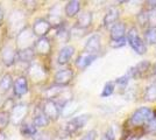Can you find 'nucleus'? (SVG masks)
<instances>
[{"label":"nucleus","instance_id":"1","mask_svg":"<svg viewBox=\"0 0 156 140\" xmlns=\"http://www.w3.org/2000/svg\"><path fill=\"white\" fill-rule=\"evenodd\" d=\"M127 42L129 43L132 49L139 55H143L147 52V46L144 41L141 39V36L139 35V32L135 27H132L127 32Z\"/></svg>","mask_w":156,"mask_h":140},{"label":"nucleus","instance_id":"2","mask_svg":"<svg viewBox=\"0 0 156 140\" xmlns=\"http://www.w3.org/2000/svg\"><path fill=\"white\" fill-rule=\"evenodd\" d=\"M89 119H90V114H80V116L71 118L66 123L64 130H63V133L65 134V137H70L76 132H78L79 130H82L85 126V124L89 121Z\"/></svg>","mask_w":156,"mask_h":140},{"label":"nucleus","instance_id":"3","mask_svg":"<svg viewBox=\"0 0 156 140\" xmlns=\"http://www.w3.org/2000/svg\"><path fill=\"white\" fill-rule=\"evenodd\" d=\"M153 112L149 107L142 106L134 111L129 119V123L133 126H141L144 124H148L150 120H153Z\"/></svg>","mask_w":156,"mask_h":140},{"label":"nucleus","instance_id":"4","mask_svg":"<svg viewBox=\"0 0 156 140\" xmlns=\"http://www.w3.org/2000/svg\"><path fill=\"white\" fill-rule=\"evenodd\" d=\"M32 29H33V34L36 35V36H39L40 39L41 38H46V35L51 29V23L48 20H46V19L39 18V19H36V20L34 21Z\"/></svg>","mask_w":156,"mask_h":140},{"label":"nucleus","instance_id":"5","mask_svg":"<svg viewBox=\"0 0 156 140\" xmlns=\"http://www.w3.org/2000/svg\"><path fill=\"white\" fill-rule=\"evenodd\" d=\"M42 112L46 114L47 118L49 120H56L61 114V107L58 106V104L55 100L48 99L43 104Z\"/></svg>","mask_w":156,"mask_h":140},{"label":"nucleus","instance_id":"6","mask_svg":"<svg viewBox=\"0 0 156 140\" xmlns=\"http://www.w3.org/2000/svg\"><path fill=\"white\" fill-rule=\"evenodd\" d=\"M28 112V106L23 103L16 104L15 106L12 109V113H11V120L13 121L14 125H21L22 120L25 119Z\"/></svg>","mask_w":156,"mask_h":140},{"label":"nucleus","instance_id":"7","mask_svg":"<svg viewBox=\"0 0 156 140\" xmlns=\"http://www.w3.org/2000/svg\"><path fill=\"white\" fill-rule=\"evenodd\" d=\"M150 68V62L149 61H141L139 62L135 67L130 68L128 70V74L130 75L132 78H142L144 77L148 70Z\"/></svg>","mask_w":156,"mask_h":140},{"label":"nucleus","instance_id":"8","mask_svg":"<svg viewBox=\"0 0 156 140\" xmlns=\"http://www.w3.org/2000/svg\"><path fill=\"white\" fill-rule=\"evenodd\" d=\"M72 78H73V71H72L71 69H62V70H58L57 73L55 74V76H54L55 83L57 85H61V87L68 85L71 82Z\"/></svg>","mask_w":156,"mask_h":140},{"label":"nucleus","instance_id":"9","mask_svg":"<svg viewBox=\"0 0 156 140\" xmlns=\"http://www.w3.org/2000/svg\"><path fill=\"white\" fill-rule=\"evenodd\" d=\"M18 59V53L14 50L13 47L5 46L1 50V60L6 67H11L15 63V60Z\"/></svg>","mask_w":156,"mask_h":140},{"label":"nucleus","instance_id":"10","mask_svg":"<svg viewBox=\"0 0 156 140\" xmlns=\"http://www.w3.org/2000/svg\"><path fill=\"white\" fill-rule=\"evenodd\" d=\"M13 92L16 97H22L23 95L28 92V82H27L26 77L20 76L16 80H14Z\"/></svg>","mask_w":156,"mask_h":140},{"label":"nucleus","instance_id":"11","mask_svg":"<svg viewBox=\"0 0 156 140\" xmlns=\"http://www.w3.org/2000/svg\"><path fill=\"white\" fill-rule=\"evenodd\" d=\"M99 49H100V36L98 34H93L85 43V53L97 55Z\"/></svg>","mask_w":156,"mask_h":140},{"label":"nucleus","instance_id":"12","mask_svg":"<svg viewBox=\"0 0 156 140\" xmlns=\"http://www.w3.org/2000/svg\"><path fill=\"white\" fill-rule=\"evenodd\" d=\"M75 54V48L72 46H65L63 47L58 53V56H57V63L59 66H64L69 61L71 60V57Z\"/></svg>","mask_w":156,"mask_h":140},{"label":"nucleus","instance_id":"13","mask_svg":"<svg viewBox=\"0 0 156 140\" xmlns=\"http://www.w3.org/2000/svg\"><path fill=\"white\" fill-rule=\"evenodd\" d=\"M97 59V55L94 54H89V53H83L82 55H79L76 60V66L80 69H85L87 68L90 64L93 63V61H96Z\"/></svg>","mask_w":156,"mask_h":140},{"label":"nucleus","instance_id":"14","mask_svg":"<svg viewBox=\"0 0 156 140\" xmlns=\"http://www.w3.org/2000/svg\"><path fill=\"white\" fill-rule=\"evenodd\" d=\"M125 34H126V26L124 22H117L111 27L110 36L111 40H119V39H124Z\"/></svg>","mask_w":156,"mask_h":140},{"label":"nucleus","instance_id":"15","mask_svg":"<svg viewBox=\"0 0 156 140\" xmlns=\"http://www.w3.org/2000/svg\"><path fill=\"white\" fill-rule=\"evenodd\" d=\"M50 41L46 39V38H41L35 42L34 45V50L36 53L41 54V55H47L50 53Z\"/></svg>","mask_w":156,"mask_h":140},{"label":"nucleus","instance_id":"16","mask_svg":"<svg viewBox=\"0 0 156 140\" xmlns=\"http://www.w3.org/2000/svg\"><path fill=\"white\" fill-rule=\"evenodd\" d=\"M13 84V78L9 74H5L4 76H1L0 77V95H5L8 92L12 89Z\"/></svg>","mask_w":156,"mask_h":140},{"label":"nucleus","instance_id":"17","mask_svg":"<svg viewBox=\"0 0 156 140\" xmlns=\"http://www.w3.org/2000/svg\"><path fill=\"white\" fill-rule=\"evenodd\" d=\"M119 18V9L117 7H111L110 9L106 12L104 16V25L106 27L113 26L114 23H117V20Z\"/></svg>","mask_w":156,"mask_h":140},{"label":"nucleus","instance_id":"18","mask_svg":"<svg viewBox=\"0 0 156 140\" xmlns=\"http://www.w3.org/2000/svg\"><path fill=\"white\" fill-rule=\"evenodd\" d=\"M20 133L26 138H33L37 133V127L33 123H22L20 125Z\"/></svg>","mask_w":156,"mask_h":140},{"label":"nucleus","instance_id":"19","mask_svg":"<svg viewBox=\"0 0 156 140\" xmlns=\"http://www.w3.org/2000/svg\"><path fill=\"white\" fill-rule=\"evenodd\" d=\"M64 11H65L66 16H69V18L75 16V15L79 13V11H80V2L77 1V0H71V1L66 2Z\"/></svg>","mask_w":156,"mask_h":140},{"label":"nucleus","instance_id":"20","mask_svg":"<svg viewBox=\"0 0 156 140\" xmlns=\"http://www.w3.org/2000/svg\"><path fill=\"white\" fill-rule=\"evenodd\" d=\"M49 121H50V120L47 118V116L42 112V110H40V111H37V112L35 113V116H34L33 124L36 127H41V128H42V127L48 126Z\"/></svg>","mask_w":156,"mask_h":140},{"label":"nucleus","instance_id":"21","mask_svg":"<svg viewBox=\"0 0 156 140\" xmlns=\"http://www.w3.org/2000/svg\"><path fill=\"white\" fill-rule=\"evenodd\" d=\"M92 22V14L90 12H83L79 15L77 20V27L78 28H87Z\"/></svg>","mask_w":156,"mask_h":140},{"label":"nucleus","instance_id":"22","mask_svg":"<svg viewBox=\"0 0 156 140\" xmlns=\"http://www.w3.org/2000/svg\"><path fill=\"white\" fill-rule=\"evenodd\" d=\"M34 55H35V50L30 48H26V49H22L18 53V60L21 62H30L34 59Z\"/></svg>","mask_w":156,"mask_h":140},{"label":"nucleus","instance_id":"23","mask_svg":"<svg viewBox=\"0 0 156 140\" xmlns=\"http://www.w3.org/2000/svg\"><path fill=\"white\" fill-rule=\"evenodd\" d=\"M29 75H30L32 78L37 81L44 77V71H43V69L40 67L39 64H33L30 69H29Z\"/></svg>","mask_w":156,"mask_h":140},{"label":"nucleus","instance_id":"24","mask_svg":"<svg viewBox=\"0 0 156 140\" xmlns=\"http://www.w3.org/2000/svg\"><path fill=\"white\" fill-rule=\"evenodd\" d=\"M143 98L147 102H155L156 100V84H150L146 88Z\"/></svg>","mask_w":156,"mask_h":140},{"label":"nucleus","instance_id":"25","mask_svg":"<svg viewBox=\"0 0 156 140\" xmlns=\"http://www.w3.org/2000/svg\"><path fill=\"white\" fill-rule=\"evenodd\" d=\"M114 89H115V82L110 81V82H107V83L104 85L103 91H101V93H100V96H101L103 98H105V97H110L111 95L114 92Z\"/></svg>","mask_w":156,"mask_h":140},{"label":"nucleus","instance_id":"26","mask_svg":"<svg viewBox=\"0 0 156 140\" xmlns=\"http://www.w3.org/2000/svg\"><path fill=\"white\" fill-rule=\"evenodd\" d=\"M59 18H61V8H58V6H54L49 12V22L57 23Z\"/></svg>","mask_w":156,"mask_h":140},{"label":"nucleus","instance_id":"27","mask_svg":"<svg viewBox=\"0 0 156 140\" xmlns=\"http://www.w3.org/2000/svg\"><path fill=\"white\" fill-rule=\"evenodd\" d=\"M144 39L150 45L156 43V28L149 27L148 29H146V32H144Z\"/></svg>","mask_w":156,"mask_h":140},{"label":"nucleus","instance_id":"28","mask_svg":"<svg viewBox=\"0 0 156 140\" xmlns=\"http://www.w3.org/2000/svg\"><path fill=\"white\" fill-rule=\"evenodd\" d=\"M18 41H19L20 46H21V43L32 42L33 41V34L30 33V32H28L27 29H23L22 32H20L19 36H18Z\"/></svg>","mask_w":156,"mask_h":140},{"label":"nucleus","instance_id":"29","mask_svg":"<svg viewBox=\"0 0 156 140\" xmlns=\"http://www.w3.org/2000/svg\"><path fill=\"white\" fill-rule=\"evenodd\" d=\"M11 121V114L7 111H0V128H5Z\"/></svg>","mask_w":156,"mask_h":140},{"label":"nucleus","instance_id":"30","mask_svg":"<svg viewBox=\"0 0 156 140\" xmlns=\"http://www.w3.org/2000/svg\"><path fill=\"white\" fill-rule=\"evenodd\" d=\"M33 140H52L51 134L46 131H42V132H37L33 137Z\"/></svg>","mask_w":156,"mask_h":140},{"label":"nucleus","instance_id":"31","mask_svg":"<svg viewBox=\"0 0 156 140\" xmlns=\"http://www.w3.org/2000/svg\"><path fill=\"white\" fill-rule=\"evenodd\" d=\"M132 77H130V75L128 73L125 74L124 76H121V77H119L115 80V84H119V85H121V87H125V85H127L128 84V81L130 80Z\"/></svg>","mask_w":156,"mask_h":140},{"label":"nucleus","instance_id":"32","mask_svg":"<svg viewBox=\"0 0 156 140\" xmlns=\"http://www.w3.org/2000/svg\"><path fill=\"white\" fill-rule=\"evenodd\" d=\"M148 23L151 28H156V8L151 9L148 13Z\"/></svg>","mask_w":156,"mask_h":140},{"label":"nucleus","instance_id":"33","mask_svg":"<svg viewBox=\"0 0 156 140\" xmlns=\"http://www.w3.org/2000/svg\"><path fill=\"white\" fill-rule=\"evenodd\" d=\"M126 41L127 39L124 38V39H119V40H111L110 41V46L112 48H121L126 45Z\"/></svg>","mask_w":156,"mask_h":140},{"label":"nucleus","instance_id":"34","mask_svg":"<svg viewBox=\"0 0 156 140\" xmlns=\"http://www.w3.org/2000/svg\"><path fill=\"white\" fill-rule=\"evenodd\" d=\"M103 140H115V133H114V131H113L112 127H108V128H107V131H106L104 134Z\"/></svg>","mask_w":156,"mask_h":140},{"label":"nucleus","instance_id":"35","mask_svg":"<svg viewBox=\"0 0 156 140\" xmlns=\"http://www.w3.org/2000/svg\"><path fill=\"white\" fill-rule=\"evenodd\" d=\"M96 138H97V132L94 130H91L85 135H83V138L80 140H96Z\"/></svg>","mask_w":156,"mask_h":140},{"label":"nucleus","instance_id":"36","mask_svg":"<svg viewBox=\"0 0 156 140\" xmlns=\"http://www.w3.org/2000/svg\"><path fill=\"white\" fill-rule=\"evenodd\" d=\"M126 140H140V135H135V134H132L129 137H127Z\"/></svg>","mask_w":156,"mask_h":140},{"label":"nucleus","instance_id":"37","mask_svg":"<svg viewBox=\"0 0 156 140\" xmlns=\"http://www.w3.org/2000/svg\"><path fill=\"white\" fill-rule=\"evenodd\" d=\"M4 16H5V12H4V9H2L1 7H0V26H1V23H2Z\"/></svg>","mask_w":156,"mask_h":140},{"label":"nucleus","instance_id":"38","mask_svg":"<svg viewBox=\"0 0 156 140\" xmlns=\"http://www.w3.org/2000/svg\"><path fill=\"white\" fill-rule=\"evenodd\" d=\"M0 140H8L7 139V137H6V134H4V133H1V132H0Z\"/></svg>","mask_w":156,"mask_h":140},{"label":"nucleus","instance_id":"39","mask_svg":"<svg viewBox=\"0 0 156 140\" xmlns=\"http://www.w3.org/2000/svg\"><path fill=\"white\" fill-rule=\"evenodd\" d=\"M154 75L156 76V63L154 64Z\"/></svg>","mask_w":156,"mask_h":140}]
</instances>
